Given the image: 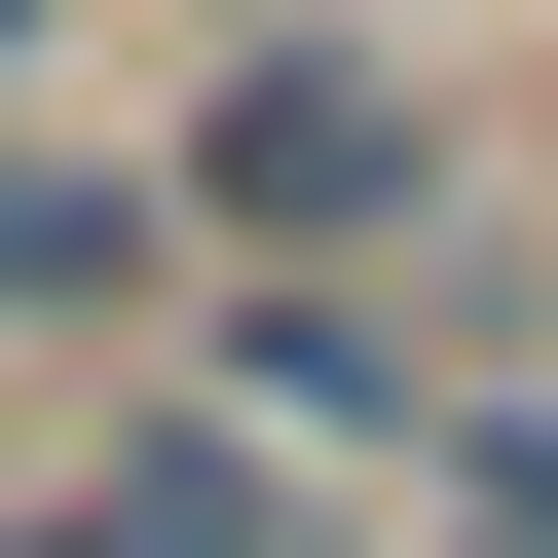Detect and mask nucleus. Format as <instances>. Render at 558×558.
I'll list each match as a JSON object with an SVG mask.
<instances>
[{"instance_id": "20e7f679", "label": "nucleus", "mask_w": 558, "mask_h": 558, "mask_svg": "<svg viewBox=\"0 0 558 558\" xmlns=\"http://www.w3.org/2000/svg\"><path fill=\"white\" fill-rule=\"evenodd\" d=\"M447 558H558V521H521V484H484V521H447Z\"/></svg>"}, {"instance_id": "f03ea898", "label": "nucleus", "mask_w": 558, "mask_h": 558, "mask_svg": "<svg viewBox=\"0 0 558 558\" xmlns=\"http://www.w3.org/2000/svg\"><path fill=\"white\" fill-rule=\"evenodd\" d=\"M149 299H186L149 149H0V336H149Z\"/></svg>"}, {"instance_id": "39448f33", "label": "nucleus", "mask_w": 558, "mask_h": 558, "mask_svg": "<svg viewBox=\"0 0 558 558\" xmlns=\"http://www.w3.org/2000/svg\"><path fill=\"white\" fill-rule=\"evenodd\" d=\"M0 75H38V0H0Z\"/></svg>"}, {"instance_id": "f257e3e1", "label": "nucleus", "mask_w": 558, "mask_h": 558, "mask_svg": "<svg viewBox=\"0 0 558 558\" xmlns=\"http://www.w3.org/2000/svg\"><path fill=\"white\" fill-rule=\"evenodd\" d=\"M410 149H447V112L336 38V0H260V38H223V112L149 149V223H186V260H336V223H410Z\"/></svg>"}, {"instance_id": "7ed1b4c3", "label": "nucleus", "mask_w": 558, "mask_h": 558, "mask_svg": "<svg viewBox=\"0 0 558 558\" xmlns=\"http://www.w3.org/2000/svg\"><path fill=\"white\" fill-rule=\"evenodd\" d=\"M0 558H299V447H223V410H149L112 484H38Z\"/></svg>"}]
</instances>
